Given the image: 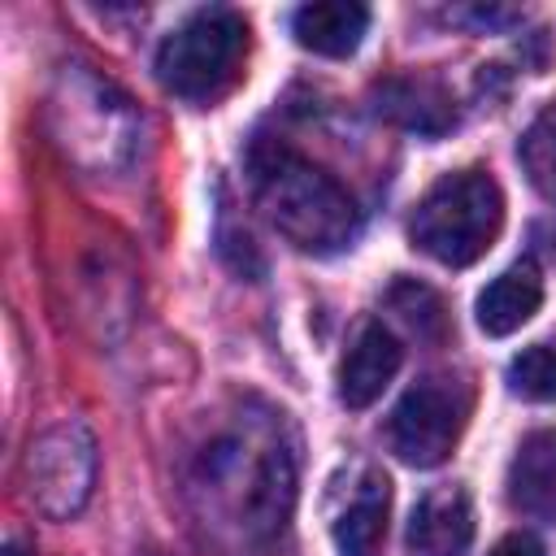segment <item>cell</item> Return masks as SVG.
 Here are the masks:
<instances>
[{
    "label": "cell",
    "instance_id": "obj_8",
    "mask_svg": "<svg viewBox=\"0 0 556 556\" xmlns=\"http://www.w3.org/2000/svg\"><path fill=\"white\" fill-rule=\"evenodd\" d=\"M400 361H404V352H400L395 334L382 321H365L339 361V400L348 408H369L391 387Z\"/></svg>",
    "mask_w": 556,
    "mask_h": 556
},
{
    "label": "cell",
    "instance_id": "obj_17",
    "mask_svg": "<svg viewBox=\"0 0 556 556\" xmlns=\"http://www.w3.org/2000/svg\"><path fill=\"white\" fill-rule=\"evenodd\" d=\"M486 556H547L543 552V543L534 539V534H526V530H513V534H504Z\"/></svg>",
    "mask_w": 556,
    "mask_h": 556
},
{
    "label": "cell",
    "instance_id": "obj_16",
    "mask_svg": "<svg viewBox=\"0 0 556 556\" xmlns=\"http://www.w3.org/2000/svg\"><path fill=\"white\" fill-rule=\"evenodd\" d=\"M387 304H391V308L404 317V326H408V330H417L421 339H443V334H447L443 300H439L426 282H417V278L395 282V287L387 291Z\"/></svg>",
    "mask_w": 556,
    "mask_h": 556
},
{
    "label": "cell",
    "instance_id": "obj_7",
    "mask_svg": "<svg viewBox=\"0 0 556 556\" xmlns=\"http://www.w3.org/2000/svg\"><path fill=\"white\" fill-rule=\"evenodd\" d=\"M469 543H473V504L465 486L426 491L404 530L408 556H469Z\"/></svg>",
    "mask_w": 556,
    "mask_h": 556
},
{
    "label": "cell",
    "instance_id": "obj_15",
    "mask_svg": "<svg viewBox=\"0 0 556 556\" xmlns=\"http://www.w3.org/2000/svg\"><path fill=\"white\" fill-rule=\"evenodd\" d=\"M508 391L534 404L556 400V343H530L508 361Z\"/></svg>",
    "mask_w": 556,
    "mask_h": 556
},
{
    "label": "cell",
    "instance_id": "obj_6",
    "mask_svg": "<svg viewBox=\"0 0 556 556\" xmlns=\"http://www.w3.org/2000/svg\"><path fill=\"white\" fill-rule=\"evenodd\" d=\"M465 421H469V387L452 374H426L400 395L387 421V439L404 465L434 469L460 443Z\"/></svg>",
    "mask_w": 556,
    "mask_h": 556
},
{
    "label": "cell",
    "instance_id": "obj_4",
    "mask_svg": "<svg viewBox=\"0 0 556 556\" xmlns=\"http://www.w3.org/2000/svg\"><path fill=\"white\" fill-rule=\"evenodd\" d=\"M248 61V22L235 9H200L156 48V78L169 96L213 104L235 87Z\"/></svg>",
    "mask_w": 556,
    "mask_h": 556
},
{
    "label": "cell",
    "instance_id": "obj_2",
    "mask_svg": "<svg viewBox=\"0 0 556 556\" xmlns=\"http://www.w3.org/2000/svg\"><path fill=\"white\" fill-rule=\"evenodd\" d=\"M195 486L208 495V508H226L230 526L243 530V539H269L274 530H282L295 500L291 452L274 439L252 447L248 434H230L200 456Z\"/></svg>",
    "mask_w": 556,
    "mask_h": 556
},
{
    "label": "cell",
    "instance_id": "obj_13",
    "mask_svg": "<svg viewBox=\"0 0 556 556\" xmlns=\"http://www.w3.org/2000/svg\"><path fill=\"white\" fill-rule=\"evenodd\" d=\"M387 117L421 130V135H439L443 126H452V109L443 100V91L434 83H387L382 87V104H378Z\"/></svg>",
    "mask_w": 556,
    "mask_h": 556
},
{
    "label": "cell",
    "instance_id": "obj_5",
    "mask_svg": "<svg viewBox=\"0 0 556 556\" xmlns=\"http://www.w3.org/2000/svg\"><path fill=\"white\" fill-rule=\"evenodd\" d=\"M96 469H100V452L91 430L83 421H61L30 439L22 456V486L43 517L70 521L74 513L87 508Z\"/></svg>",
    "mask_w": 556,
    "mask_h": 556
},
{
    "label": "cell",
    "instance_id": "obj_10",
    "mask_svg": "<svg viewBox=\"0 0 556 556\" xmlns=\"http://www.w3.org/2000/svg\"><path fill=\"white\" fill-rule=\"evenodd\" d=\"M543 304V274L534 261H517L508 265L500 278H491L478 295V326L491 334V339H504L513 330H521Z\"/></svg>",
    "mask_w": 556,
    "mask_h": 556
},
{
    "label": "cell",
    "instance_id": "obj_3",
    "mask_svg": "<svg viewBox=\"0 0 556 556\" xmlns=\"http://www.w3.org/2000/svg\"><path fill=\"white\" fill-rule=\"evenodd\" d=\"M504 230V191L482 169H456L443 174L413 213V248H421L430 261L465 269L491 252V243Z\"/></svg>",
    "mask_w": 556,
    "mask_h": 556
},
{
    "label": "cell",
    "instance_id": "obj_12",
    "mask_svg": "<svg viewBox=\"0 0 556 556\" xmlns=\"http://www.w3.org/2000/svg\"><path fill=\"white\" fill-rule=\"evenodd\" d=\"M387 513H391V482L387 473H365L352 504L334 521V547L339 556H382L387 539Z\"/></svg>",
    "mask_w": 556,
    "mask_h": 556
},
{
    "label": "cell",
    "instance_id": "obj_1",
    "mask_svg": "<svg viewBox=\"0 0 556 556\" xmlns=\"http://www.w3.org/2000/svg\"><path fill=\"white\" fill-rule=\"evenodd\" d=\"M256 200L269 226L300 252L334 256L356 243L361 208L356 200L317 165L295 152H269L256 161Z\"/></svg>",
    "mask_w": 556,
    "mask_h": 556
},
{
    "label": "cell",
    "instance_id": "obj_11",
    "mask_svg": "<svg viewBox=\"0 0 556 556\" xmlns=\"http://www.w3.org/2000/svg\"><path fill=\"white\" fill-rule=\"evenodd\" d=\"M369 30V9L352 4V0H317V4H300L291 17V35L300 48L317 52V56H352L361 48Z\"/></svg>",
    "mask_w": 556,
    "mask_h": 556
},
{
    "label": "cell",
    "instance_id": "obj_9",
    "mask_svg": "<svg viewBox=\"0 0 556 556\" xmlns=\"http://www.w3.org/2000/svg\"><path fill=\"white\" fill-rule=\"evenodd\" d=\"M508 504L526 517L556 521V430H534L508 460Z\"/></svg>",
    "mask_w": 556,
    "mask_h": 556
},
{
    "label": "cell",
    "instance_id": "obj_18",
    "mask_svg": "<svg viewBox=\"0 0 556 556\" xmlns=\"http://www.w3.org/2000/svg\"><path fill=\"white\" fill-rule=\"evenodd\" d=\"M0 556H30V552H26L22 543H4V552H0Z\"/></svg>",
    "mask_w": 556,
    "mask_h": 556
},
{
    "label": "cell",
    "instance_id": "obj_14",
    "mask_svg": "<svg viewBox=\"0 0 556 556\" xmlns=\"http://www.w3.org/2000/svg\"><path fill=\"white\" fill-rule=\"evenodd\" d=\"M517 156H521V169H526L530 187H534L543 200L556 204V104L543 109V113L526 126Z\"/></svg>",
    "mask_w": 556,
    "mask_h": 556
}]
</instances>
